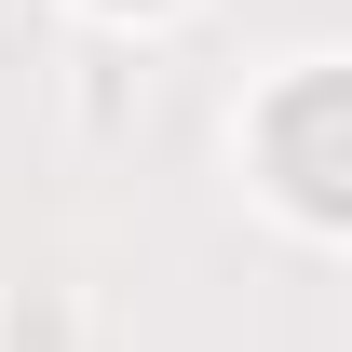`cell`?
<instances>
[{
	"instance_id": "cell-1",
	"label": "cell",
	"mask_w": 352,
	"mask_h": 352,
	"mask_svg": "<svg viewBox=\"0 0 352 352\" xmlns=\"http://www.w3.org/2000/svg\"><path fill=\"white\" fill-rule=\"evenodd\" d=\"M325 122H339V82H298L285 95V163H298V204L339 217V163H325Z\"/></svg>"
}]
</instances>
